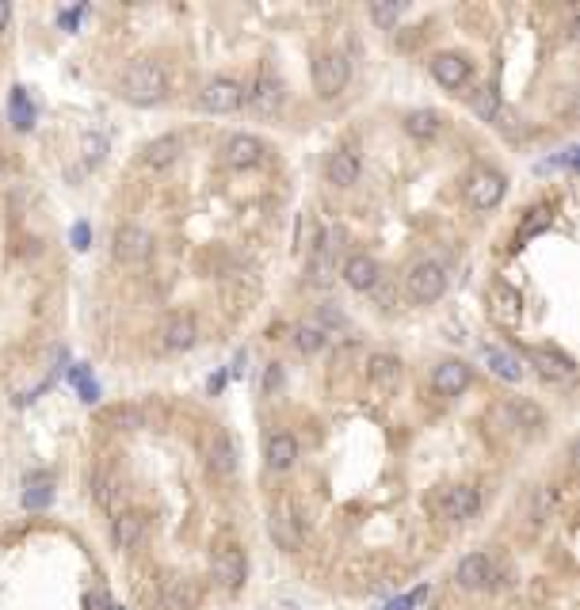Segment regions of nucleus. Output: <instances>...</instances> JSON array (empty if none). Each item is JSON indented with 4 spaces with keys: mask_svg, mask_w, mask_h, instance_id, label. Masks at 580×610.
<instances>
[{
    "mask_svg": "<svg viewBox=\"0 0 580 610\" xmlns=\"http://www.w3.org/2000/svg\"><path fill=\"white\" fill-rule=\"evenodd\" d=\"M199 107L210 115H233L245 107V84L233 80V77H214L203 84L199 92Z\"/></svg>",
    "mask_w": 580,
    "mask_h": 610,
    "instance_id": "nucleus-5",
    "label": "nucleus"
},
{
    "mask_svg": "<svg viewBox=\"0 0 580 610\" xmlns=\"http://www.w3.org/2000/svg\"><path fill=\"white\" fill-rule=\"evenodd\" d=\"M504 416L511 420V427H527V431H534V427H543V408L539 405H531V401H508L504 405Z\"/></svg>",
    "mask_w": 580,
    "mask_h": 610,
    "instance_id": "nucleus-29",
    "label": "nucleus"
},
{
    "mask_svg": "<svg viewBox=\"0 0 580 610\" xmlns=\"http://www.w3.org/2000/svg\"><path fill=\"white\" fill-rule=\"evenodd\" d=\"M210 573H214V584L226 587V592H241L245 587V576H248V561H245V550L237 546H222L210 561Z\"/></svg>",
    "mask_w": 580,
    "mask_h": 610,
    "instance_id": "nucleus-7",
    "label": "nucleus"
},
{
    "mask_svg": "<svg viewBox=\"0 0 580 610\" xmlns=\"http://www.w3.org/2000/svg\"><path fill=\"white\" fill-rule=\"evenodd\" d=\"M84 606H89V610H107V595H103V592H92L89 599H84Z\"/></svg>",
    "mask_w": 580,
    "mask_h": 610,
    "instance_id": "nucleus-37",
    "label": "nucleus"
},
{
    "mask_svg": "<svg viewBox=\"0 0 580 610\" xmlns=\"http://www.w3.org/2000/svg\"><path fill=\"white\" fill-rule=\"evenodd\" d=\"M264 462H268V469H275V473H287V469L298 462V439H294L290 431H275V435H268Z\"/></svg>",
    "mask_w": 580,
    "mask_h": 610,
    "instance_id": "nucleus-20",
    "label": "nucleus"
},
{
    "mask_svg": "<svg viewBox=\"0 0 580 610\" xmlns=\"http://www.w3.org/2000/svg\"><path fill=\"white\" fill-rule=\"evenodd\" d=\"M92 489H96V500H100V504L107 508V504H111V489H115V477H107V473H100V477H96V481H92Z\"/></svg>",
    "mask_w": 580,
    "mask_h": 610,
    "instance_id": "nucleus-35",
    "label": "nucleus"
},
{
    "mask_svg": "<svg viewBox=\"0 0 580 610\" xmlns=\"http://www.w3.org/2000/svg\"><path fill=\"white\" fill-rule=\"evenodd\" d=\"M439 111H427V107H420V111H409L405 115V134L424 142V138H436L439 134Z\"/></svg>",
    "mask_w": 580,
    "mask_h": 610,
    "instance_id": "nucleus-27",
    "label": "nucleus"
},
{
    "mask_svg": "<svg viewBox=\"0 0 580 610\" xmlns=\"http://www.w3.org/2000/svg\"><path fill=\"white\" fill-rule=\"evenodd\" d=\"M145 538V515L142 511H119L111 522V542L115 550H134Z\"/></svg>",
    "mask_w": 580,
    "mask_h": 610,
    "instance_id": "nucleus-23",
    "label": "nucleus"
},
{
    "mask_svg": "<svg viewBox=\"0 0 580 610\" xmlns=\"http://www.w3.org/2000/svg\"><path fill=\"white\" fill-rule=\"evenodd\" d=\"M153 233L142 229V226H122L115 233V259L122 264H145L149 256H153Z\"/></svg>",
    "mask_w": 580,
    "mask_h": 610,
    "instance_id": "nucleus-11",
    "label": "nucleus"
},
{
    "mask_svg": "<svg viewBox=\"0 0 580 610\" xmlns=\"http://www.w3.org/2000/svg\"><path fill=\"white\" fill-rule=\"evenodd\" d=\"M508 195V176L501 168H474L469 172V180H466V203L474 206V210H492V206H501V199Z\"/></svg>",
    "mask_w": 580,
    "mask_h": 610,
    "instance_id": "nucleus-4",
    "label": "nucleus"
},
{
    "mask_svg": "<svg viewBox=\"0 0 580 610\" xmlns=\"http://www.w3.org/2000/svg\"><path fill=\"white\" fill-rule=\"evenodd\" d=\"M206 466L214 477H229V473H237V447H233V439L226 431H218L210 439V450H206Z\"/></svg>",
    "mask_w": 580,
    "mask_h": 610,
    "instance_id": "nucleus-24",
    "label": "nucleus"
},
{
    "mask_svg": "<svg viewBox=\"0 0 580 610\" xmlns=\"http://www.w3.org/2000/svg\"><path fill=\"white\" fill-rule=\"evenodd\" d=\"M432 77H436L439 89L462 92L469 84V77H474V65H469L466 54H436L432 58Z\"/></svg>",
    "mask_w": 580,
    "mask_h": 610,
    "instance_id": "nucleus-10",
    "label": "nucleus"
},
{
    "mask_svg": "<svg viewBox=\"0 0 580 610\" xmlns=\"http://www.w3.org/2000/svg\"><path fill=\"white\" fill-rule=\"evenodd\" d=\"M367 378L378 385V389H394L397 385V378H401V359H394V355H371L367 359Z\"/></svg>",
    "mask_w": 580,
    "mask_h": 610,
    "instance_id": "nucleus-26",
    "label": "nucleus"
},
{
    "mask_svg": "<svg viewBox=\"0 0 580 610\" xmlns=\"http://www.w3.org/2000/svg\"><path fill=\"white\" fill-rule=\"evenodd\" d=\"M325 343H329V332L321 329V324H298L294 329V347L302 355H317Z\"/></svg>",
    "mask_w": 580,
    "mask_h": 610,
    "instance_id": "nucleus-31",
    "label": "nucleus"
},
{
    "mask_svg": "<svg viewBox=\"0 0 580 610\" xmlns=\"http://www.w3.org/2000/svg\"><path fill=\"white\" fill-rule=\"evenodd\" d=\"M268 531H271V538H275L279 550L294 553L298 546H302V527H298V519H290L287 511H275L271 522H268Z\"/></svg>",
    "mask_w": 580,
    "mask_h": 610,
    "instance_id": "nucleus-25",
    "label": "nucleus"
},
{
    "mask_svg": "<svg viewBox=\"0 0 580 610\" xmlns=\"http://www.w3.org/2000/svg\"><path fill=\"white\" fill-rule=\"evenodd\" d=\"M80 152H84V161H89V164H100L103 152H107V138L103 134H89L80 142Z\"/></svg>",
    "mask_w": 580,
    "mask_h": 610,
    "instance_id": "nucleus-34",
    "label": "nucleus"
},
{
    "mask_svg": "<svg viewBox=\"0 0 580 610\" xmlns=\"http://www.w3.org/2000/svg\"><path fill=\"white\" fill-rule=\"evenodd\" d=\"M8 19H12V5H8V0H0V31L8 27Z\"/></svg>",
    "mask_w": 580,
    "mask_h": 610,
    "instance_id": "nucleus-38",
    "label": "nucleus"
},
{
    "mask_svg": "<svg viewBox=\"0 0 580 610\" xmlns=\"http://www.w3.org/2000/svg\"><path fill=\"white\" fill-rule=\"evenodd\" d=\"M340 279L348 282L352 290L371 294V290H378V282H382V268H378V259H374V256H367V252H352L348 259H343Z\"/></svg>",
    "mask_w": 580,
    "mask_h": 610,
    "instance_id": "nucleus-9",
    "label": "nucleus"
},
{
    "mask_svg": "<svg viewBox=\"0 0 580 610\" xmlns=\"http://www.w3.org/2000/svg\"><path fill=\"white\" fill-rule=\"evenodd\" d=\"M492 576H497V564L489 561V553H466L455 569V584L466 587V592H481V587L492 584Z\"/></svg>",
    "mask_w": 580,
    "mask_h": 610,
    "instance_id": "nucleus-15",
    "label": "nucleus"
},
{
    "mask_svg": "<svg viewBox=\"0 0 580 610\" xmlns=\"http://www.w3.org/2000/svg\"><path fill=\"white\" fill-rule=\"evenodd\" d=\"M348 80H352V61L343 58L340 50L317 54V61H313V92L321 100H336L343 89H348Z\"/></svg>",
    "mask_w": 580,
    "mask_h": 610,
    "instance_id": "nucleus-3",
    "label": "nucleus"
},
{
    "mask_svg": "<svg viewBox=\"0 0 580 610\" xmlns=\"http://www.w3.org/2000/svg\"><path fill=\"white\" fill-rule=\"evenodd\" d=\"M195 599H199L195 584L184 580V576H168V580L161 584L157 606H161V610H191V606H195Z\"/></svg>",
    "mask_w": 580,
    "mask_h": 610,
    "instance_id": "nucleus-22",
    "label": "nucleus"
},
{
    "mask_svg": "<svg viewBox=\"0 0 580 610\" xmlns=\"http://www.w3.org/2000/svg\"><path fill=\"white\" fill-rule=\"evenodd\" d=\"M107 420H111L115 427H122V431H142L149 424L142 405H115L111 412H107Z\"/></svg>",
    "mask_w": 580,
    "mask_h": 610,
    "instance_id": "nucleus-32",
    "label": "nucleus"
},
{
    "mask_svg": "<svg viewBox=\"0 0 580 610\" xmlns=\"http://www.w3.org/2000/svg\"><path fill=\"white\" fill-rule=\"evenodd\" d=\"M367 12H371V19H374L378 31H390V27H397V19H401L405 8H401V5H382V0H374Z\"/></svg>",
    "mask_w": 580,
    "mask_h": 610,
    "instance_id": "nucleus-33",
    "label": "nucleus"
},
{
    "mask_svg": "<svg viewBox=\"0 0 580 610\" xmlns=\"http://www.w3.org/2000/svg\"><path fill=\"white\" fill-rule=\"evenodd\" d=\"M245 103L260 115H275L279 103H283V84H279L271 73H260V80H256L252 89H245Z\"/></svg>",
    "mask_w": 580,
    "mask_h": 610,
    "instance_id": "nucleus-18",
    "label": "nucleus"
},
{
    "mask_svg": "<svg viewBox=\"0 0 580 610\" xmlns=\"http://www.w3.org/2000/svg\"><path fill=\"white\" fill-rule=\"evenodd\" d=\"M485 363H489L492 374L504 378V382H520V378H523L520 359L508 355V352H501V347H485Z\"/></svg>",
    "mask_w": 580,
    "mask_h": 610,
    "instance_id": "nucleus-28",
    "label": "nucleus"
},
{
    "mask_svg": "<svg viewBox=\"0 0 580 610\" xmlns=\"http://www.w3.org/2000/svg\"><path fill=\"white\" fill-rule=\"evenodd\" d=\"M122 100H131L138 107H153L168 96V73H164V65L153 61V58H138L126 65V73H122Z\"/></svg>",
    "mask_w": 580,
    "mask_h": 610,
    "instance_id": "nucleus-1",
    "label": "nucleus"
},
{
    "mask_svg": "<svg viewBox=\"0 0 580 610\" xmlns=\"http://www.w3.org/2000/svg\"><path fill=\"white\" fill-rule=\"evenodd\" d=\"M527 363L539 366V374L554 382H569L576 374V363L565 352H557V347H527Z\"/></svg>",
    "mask_w": 580,
    "mask_h": 610,
    "instance_id": "nucleus-16",
    "label": "nucleus"
},
{
    "mask_svg": "<svg viewBox=\"0 0 580 610\" xmlns=\"http://www.w3.org/2000/svg\"><path fill=\"white\" fill-rule=\"evenodd\" d=\"M184 157V138L180 134H161V138H153L145 149H142V164L145 168H168V164H176Z\"/></svg>",
    "mask_w": 580,
    "mask_h": 610,
    "instance_id": "nucleus-19",
    "label": "nucleus"
},
{
    "mask_svg": "<svg viewBox=\"0 0 580 610\" xmlns=\"http://www.w3.org/2000/svg\"><path fill=\"white\" fill-rule=\"evenodd\" d=\"M469 107H474V115L485 119V122H497L501 111H504V103H501V92L497 89H478V92H469Z\"/></svg>",
    "mask_w": 580,
    "mask_h": 610,
    "instance_id": "nucleus-30",
    "label": "nucleus"
},
{
    "mask_svg": "<svg viewBox=\"0 0 580 610\" xmlns=\"http://www.w3.org/2000/svg\"><path fill=\"white\" fill-rule=\"evenodd\" d=\"M279 385H283V366L268 363V370H264V394H275Z\"/></svg>",
    "mask_w": 580,
    "mask_h": 610,
    "instance_id": "nucleus-36",
    "label": "nucleus"
},
{
    "mask_svg": "<svg viewBox=\"0 0 580 610\" xmlns=\"http://www.w3.org/2000/svg\"><path fill=\"white\" fill-rule=\"evenodd\" d=\"M336 241H340V233L329 229L325 237H317V245L310 252V282L317 290H325L336 282V248H340Z\"/></svg>",
    "mask_w": 580,
    "mask_h": 610,
    "instance_id": "nucleus-8",
    "label": "nucleus"
},
{
    "mask_svg": "<svg viewBox=\"0 0 580 610\" xmlns=\"http://www.w3.org/2000/svg\"><path fill=\"white\" fill-rule=\"evenodd\" d=\"M481 508V496L474 485H450L436 496V515L443 522H466V519H474Z\"/></svg>",
    "mask_w": 580,
    "mask_h": 610,
    "instance_id": "nucleus-6",
    "label": "nucleus"
},
{
    "mask_svg": "<svg viewBox=\"0 0 580 610\" xmlns=\"http://www.w3.org/2000/svg\"><path fill=\"white\" fill-rule=\"evenodd\" d=\"M405 294H409L417 305H432L447 294V271L436 259H417L405 275Z\"/></svg>",
    "mask_w": 580,
    "mask_h": 610,
    "instance_id": "nucleus-2",
    "label": "nucleus"
},
{
    "mask_svg": "<svg viewBox=\"0 0 580 610\" xmlns=\"http://www.w3.org/2000/svg\"><path fill=\"white\" fill-rule=\"evenodd\" d=\"M161 343H164V352H191V347L199 343V324L191 313H176V317H168V324L161 329Z\"/></svg>",
    "mask_w": 580,
    "mask_h": 610,
    "instance_id": "nucleus-17",
    "label": "nucleus"
},
{
    "mask_svg": "<svg viewBox=\"0 0 580 610\" xmlns=\"http://www.w3.org/2000/svg\"><path fill=\"white\" fill-rule=\"evenodd\" d=\"M489 313L497 324L511 329V324H520V317H523V294L508 287V282H497V287L489 290Z\"/></svg>",
    "mask_w": 580,
    "mask_h": 610,
    "instance_id": "nucleus-14",
    "label": "nucleus"
},
{
    "mask_svg": "<svg viewBox=\"0 0 580 610\" xmlns=\"http://www.w3.org/2000/svg\"><path fill=\"white\" fill-rule=\"evenodd\" d=\"M359 172H363V164H359V157H355L352 149H336V152H329L325 176H329L332 187H355V184H359Z\"/></svg>",
    "mask_w": 580,
    "mask_h": 610,
    "instance_id": "nucleus-21",
    "label": "nucleus"
},
{
    "mask_svg": "<svg viewBox=\"0 0 580 610\" xmlns=\"http://www.w3.org/2000/svg\"><path fill=\"white\" fill-rule=\"evenodd\" d=\"M264 152H268V145H264V138H256V134H233L226 145H222V161L229 164V168H237V172H245V168H256L264 161Z\"/></svg>",
    "mask_w": 580,
    "mask_h": 610,
    "instance_id": "nucleus-12",
    "label": "nucleus"
},
{
    "mask_svg": "<svg viewBox=\"0 0 580 610\" xmlns=\"http://www.w3.org/2000/svg\"><path fill=\"white\" fill-rule=\"evenodd\" d=\"M469 382H474V370H469V363L462 359H443L436 370H432V389L439 397H459L469 389Z\"/></svg>",
    "mask_w": 580,
    "mask_h": 610,
    "instance_id": "nucleus-13",
    "label": "nucleus"
}]
</instances>
